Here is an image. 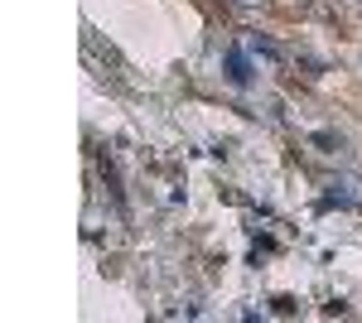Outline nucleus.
Here are the masks:
<instances>
[{
    "mask_svg": "<svg viewBox=\"0 0 362 323\" xmlns=\"http://www.w3.org/2000/svg\"><path fill=\"white\" fill-rule=\"evenodd\" d=\"M227 78L237 82V87H247V82H251V63H247L242 49H227Z\"/></svg>",
    "mask_w": 362,
    "mask_h": 323,
    "instance_id": "obj_1",
    "label": "nucleus"
},
{
    "mask_svg": "<svg viewBox=\"0 0 362 323\" xmlns=\"http://www.w3.org/2000/svg\"><path fill=\"white\" fill-rule=\"evenodd\" d=\"M334 203H343V208H358V203H362L358 184H353V179H343V184H334Z\"/></svg>",
    "mask_w": 362,
    "mask_h": 323,
    "instance_id": "obj_2",
    "label": "nucleus"
},
{
    "mask_svg": "<svg viewBox=\"0 0 362 323\" xmlns=\"http://www.w3.org/2000/svg\"><path fill=\"white\" fill-rule=\"evenodd\" d=\"M232 10H261V0H227Z\"/></svg>",
    "mask_w": 362,
    "mask_h": 323,
    "instance_id": "obj_3",
    "label": "nucleus"
}]
</instances>
